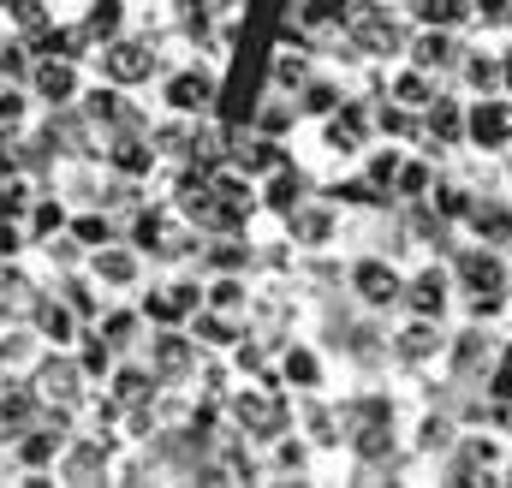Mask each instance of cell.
<instances>
[{"mask_svg": "<svg viewBox=\"0 0 512 488\" xmlns=\"http://www.w3.org/2000/svg\"><path fill=\"white\" fill-rule=\"evenodd\" d=\"M274 381L292 393V399H310V393H346L352 375L340 364V352L316 334V328H298L286 340H274Z\"/></svg>", "mask_w": 512, "mask_h": 488, "instance_id": "1", "label": "cell"}, {"mask_svg": "<svg viewBox=\"0 0 512 488\" xmlns=\"http://www.w3.org/2000/svg\"><path fill=\"white\" fill-rule=\"evenodd\" d=\"M399 286H405V262L382 250V244H358L340 256V298L352 310H370V316H393L399 310Z\"/></svg>", "mask_w": 512, "mask_h": 488, "instance_id": "2", "label": "cell"}, {"mask_svg": "<svg viewBox=\"0 0 512 488\" xmlns=\"http://www.w3.org/2000/svg\"><path fill=\"white\" fill-rule=\"evenodd\" d=\"M447 328L453 322H429V316H411V310H393L387 316V369L393 375H417L429 387H441V364H447Z\"/></svg>", "mask_w": 512, "mask_h": 488, "instance_id": "3", "label": "cell"}, {"mask_svg": "<svg viewBox=\"0 0 512 488\" xmlns=\"http://www.w3.org/2000/svg\"><path fill=\"white\" fill-rule=\"evenodd\" d=\"M221 411H227V429H239L256 447L274 441L280 429H292V393L274 381V369L268 375H251V381H233L227 399H221Z\"/></svg>", "mask_w": 512, "mask_h": 488, "instance_id": "4", "label": "cell"}, {"mask_svg": "<svg viewBox=\"0 0 512 488\" xmlns=\"http://www.w3.org/2000/svg\"><path fill=\"white\" fill-rule=\"evenodd\" d=\"M280 239L292 244V256H346L352 250V209L310 191L304 203H292L280 215Z\"/></svg>", "mask_w": 512, "mask_h": 488, "instance_id": "5", "label": "cell"}, {"mask_svg": "<svg viewBox=\"0 0 512 488\" xmlns=\"http://www.w3.org/2000/svg\"><path fill=\"white\" fill-rule=\"evenodd\" d=\"M137 310H143L149 328H185L203 310V268L197 262H161V268H149V280L137 292Z\"/></svg>", "mask_w": 512, "mask_h": 488, "instance_id": "6", "label": "cell"}, {"mask_svg": "<svg viewBox=\"0 0 512 488\" xmlns=\"http://www.w3.org/2000/svg\"><path fill=\"white\" fill-rule=\"evenodd\" d=\"M90 60V78H102V84H120V90H149L155 84V72H161V42L149 36V30H120V36H108L102 48H90L84 54Z\"/></svg>", "mask_w": 512, "mask_h": 488, "instance_id": "7", "label": "cell"}, {"mask_svg": "<svg viewBox=\"0 0 512 488\" xmlns=\"http://www.w3.org/2000/svg\"><path fill=\"white\" fill-rule=\"evenodd\" d=\"M340 36L364 54V60H399L405 36H411V18L405 6H382V0H346V18H340Z\"/></svg>", "mask_w": 512, "mask_h": 488, "instance_id": "8", "label": "cell"}, {"mask_svg": "<svg viewBox=\"0 0 512 488\" xmlns=\"http://www.w3.org/2000/svg\"><path fill=\"white\" fill-rule=\"evenodd\" d=\"M399 310L429 316V322H453V316H459V286H453L447 250H423V256H411V262H405Z\"/></svg>", "mask_w": 512, "mask_h": 488, "instance_id": "9", "label": "cell"}, {"mask_svg": "<svg viewBox=\"0 0 512 488\" xmlns=\"http://www.w3.org/2000/svg\"><path fill=\"white\" fill-rule=\"evenodd\" d=\"M84 84H90V60H72V54H36L30 78H24V90L42 114H72Z\"/></svg>", "mask_w": 512, "mask_h": 488, "instance_id": "10", "label": "cell"}, {"mask_svg": "<svg viewBox=\"0 0 512 488\" xmlns=\"http://www.w3.org/2000/svg\"><path fill=\"white\" fill-rule=\"evenodd\" d=\"M149 256L137 250V244L120 233V239H108V244H96V250H84V274L96 280V292L102 298H137L143 292V280H149Z\"/></svg>", "mask_w": 512, "mask_h": 488, "instance_id": "11", "label": "cell"}, {"mask_svg": "<svg viewBox=\"0 0 512 488\" xmlns=\"http://www.w3.org/2000/svg\"><path fill=\"white\" fill-rule=\"evenodd\" d=\"M465 149L512 155V96H507V90L465 96Z\"/></svg>", "mask_w": 512, "mask_h": 488, "instance_id": "12", "label": "cell"}, {"mask_svg": "<svg viewBox=\"0 0 512 488\" xmlns=\"http://www.w3.org/2000/svg\"><path fill=\"white\" fill-rule=\"evenodd\" d=\"M322 66V48L316 42H304L298 30H280L274 42H268V60H262V84L268 90H298V84H310V72Z\"/></svg>", "mask_w": 512, "mask_h": 488, "instance_id": "13", "label": "cell"}, {"mask_svg": "<svg viewBox=\"0 0 512 488\" xmlns=\"http://www.w3.org/2000/svg\"><path fill=\"white\" fill-rule=\"evenodd\" d=\"M441 90H447V78H435V72L411 66L405 54H399V60H382V72H376V96L393 102V108H405V114H423Z\"/></svg>", "mask_w": 512, "mask_h": 488, "instance_id": "14", "label": "cell"}, {"mask_svg": "<svg viewBox=\"0 0 512 488\" xmlns=\"http://www.w3.org/2000/svg\"><path fill=\"white\" fill-rule=\"evenodd\" d=\"M137 358L149 364L155 381H191V369H197V358H203V346L191 340V328H149L143 346H137Z\"/></svg>", "mask_w": 512, "mask_h": 488, "instance_id": "15", "label": "cell"}, {"mask_svg": "<svg viewBox=\"0 0 512 488\" xmlns=\"http://www.w3.org/2000/svg\"><path fill=\"white\" fill-rule=\"evenodd\" d=\"M316 447H310V435H298V429H280L274 441H262V483H310L316 477Z\"/></svg>", "mask_w": 512, "mask_h": 488, "instance_id": "16", "label": "cell"}, {"mask_svg": "<svg viewBox=\"0 0 512 488\" xmlns=\"http://www.w3.org/2000/svg\"><path fill=\"white\" fill-rule=\"evenodd\" d=\"M417 143L423 149H435V155H453V149H465V96L447 84L423 114H417Z\"/></svg>", "mask_w": 512, "mask_h": 488, "instance_id": "17", "label": "cell"}, {"mask_svg": "<svg viewBox=\"0 0 512 488\" xmlns=\"http://www.w3.org/2000/svg\"><path fill=\"white\" fill-rule=\"evenodd\" d=\"M459 48H465V30H435V24H411V36H405V60L411 66H423V72H435V78H453V66H459Z\"/></svg>", "mask_w": 512, "mask_h": 488, "instance_id": "18", "label": "cell"}, {"mask_svg": "<svg viewBox=\"0 0 512 488\" xmlns=\"http://www.w3.org/2000/svg\"><path fill=\"white\" fill-rule=\"evenodd\" d=\"M459 239L512 250V191H483V197L471 203V215L459 221Z\"/></svg>", "mask_w": 512, "mask_h": 488, "instance_id": "19", "label": "cell"}, {"mask_svg": "<svg viewBox=\"0 0 512 488\" xmlns=\"http://www.w3.org/2000/svg\"><path fill=\"white\" fill-rule=\"evenodd\" d=\"M227 161H233L239 173H251V179H268L274 167H286V161H292V143H280V137H262V131H251V125H233Z\"/></svg>", "mask_w": 512, "mask_h": 488, "instance_id": "20", "label": "cell"}, {"mask_svg": "<svg viewBox=\"0 0 512 488\" xmlns=\"http://www.w3.org/2000/svg\"><path fill=\"white\" fill-rule=\"evenodd\" d=\"M441 161H447V155H435V149L411 143V149L399 155V167H393L387 203H423V197H429V185H435V173H441Z\"/></svg>", "mask_w": 512, "mask_h": 488, "instance_id": "21", "label": "cell"}, {"mask_svg": "<svg viewBox=\"0 0 512 488\" xmlns=\"http://www.w3.org/2000/svg\"><path fill=\"white\" fill-rule=\"evenodd\" d=\"M310 191H316V179H310L298 161H286V167H274L268 179H256V215H274V221H280V215H286L292 203H304Z\"/></svg>", "mask_w": 512, "mask_h": 488, "instance_id": "22", "label": "cell"}, {"mask_svg": "<svg viewBox=\"0 0 512 488\" xmlns=\"http://www.w3.org/2000/svg\"><path fill=\"white\" fill-rule=\"evenodd\" d=\"M114 352H137L143 346V334H149V322H143V310H137V298H108L102 310H96V322H90Z\"/></svg>", "mask_w": 512, "mask_h": 488, "instance_id": "23", "label": "cell"}, {"mask_svg": "<svg viewBox=\"0 0 512 488\" xmlns=\"http://www.w3.org/2000/svg\"><path fill=\"white\" fill-rule=\"evenodd\" d=\"M251 131H262V137H280V143H292V131H298V102L286 96V90H268L262 84V96H256V108H251Z\"/></svg>", "mask_w": 512, "mask_h": 488, "instance_id": "24", "label": "cell"}, {"mask_svg": "<svg viewBox=\"0 0 512 488\" xmlns=\"http://www.w3.org/2000/svg\"><path fill=\"white\" fill-rule=\"evenodd\" d=\"M423 203H429V209H435V215H441V221H447L453 233H459V221L471 215L477 191H471V185H465V179H459V173H453L447 161H441V173H435V185H429V197H423Z\"/></svg>", "mask_w": 512, "mask_h": 488, "instance_id": "25", "label": "cell"}, {"mask_svg": "<svg viewBox=\"0 0 512 488\" xmlns=\"http://www.w3.org/2000/svg\"><path fill=\"white\" fill-rule=\"evenodd\" d=\"M251 298H256V268L251 274H203V304L209 310L251 316Z\"/></svg>", "mask_w": 512, "mask_h": 488, "instance_id": "26", "label": "cell"}, {"mask_svg": "<svg viewBox=\"0 0 512 488\" xmlns=\"http://www.w3.org/2000/svg\"><path fill=\"white\" fill-rule=\"evenodd\" d=\"M185 328H191V340H197L203 352H227L239 334H251V316H227V310H209V304H203Z\"/></svg>", "mask_w": 512, "mask_h": 488, "instance_id": "27", "label": "cell"}, {"mask_svg": "<svg viewBox=\"0 0 512 488\" xmlns=\"http://www.w3.org/2000/svg\"><path fill=\"white\" fill-rule=\"evenodd\" d=\"M42 352H48V346L36 340V328H30V322H18V316H12V322L0 328V375H30Z\"/></svg>", "mask_w": 512, "mask_h": 488, "instance_id": "28", "label": "cell"}, {"mask_svg": "<svg viewBox=\"0 0 512 488\" xmlns=\"http://www.w3.org/2000/svg\"><path fill=\"white\" fill-rule=\"evenodd\" d=\"M72 364L84 369V381H90V387H102V381L114 375V364H120V352H114V346H108V340L84 322V334L72 340Z\"/></svg>", "mask_w": 512, "mask_h": 488, "instance_id": "29", "label": "cell"}, {"mask_svg": "<svg viewBox=\"0 0 512 488\" xmlns=\"http://www.w3.org/2000/svg\"><path fill=\"white\" fill-rule=\"evenodd\" d=\"M42 417V399H36V387H18L12 375H6V387H0V435L12 441L24 423H36Z\"/></svg>", "mask_w": 512, "mask_h": 488, "instance_id": "30", "label": "cell"}, {"mask_svg": "<svg viewBox=\"0 0 512 488\" xmlns=\"http://www.w3.org/2000/svg\"><path fill=\"white\" fill-rule=\"evenodd\" d=\"M66 215H72V203L66 197H54V191H36V203L24 209V233H30V244L54 239V233H66Z\"/></svg>", "mask_w": 512, "mask_h": 488, "instance_id": "31", "label": "cell"}, {"mask_svg": "<svg viewBox=\"0 0 512 488\" xmlns=\"http://www.w3.org/2000/svg\"><path fill=\"white\" fill-rule=\"evenodd\" d=\"M411 24H435V30H465L471 24V0H405Z\"/></svg>", "mask_w": 512, "mask_h": 488, "instance_id": "32", "label": "cell"}, {"mask_svg": "<svg viewBox=\"0 0 512 488\" xmlns=\"http://www.w3.org/2000/svg\"><path fill=\"white\" fill-rule=\"evenodd\" d=\"M370 125H376V137H393V143H417V114H405V108H393V102H370Z\"/></svg>", "mask_w": 512, "mask_h": 488, "instance_id": "33", "label": "cell"}, {"mask_svg": "<svg viewBox=\"0 0 512 488\" xmlns=\"http://www.w3.org/2000/svg\"><path fill=\"white\" fill-rule=\"evenodd\" d=\"M465 30H489V36L512 30V0H471V24Z\"/></svg>", "mask_w": 512, "mask_h": 488, "instance_id": "34", "label": "cell"}, {"mask_svg": "<svg viewBox=\"0 0 512 488\" xmlns=\"http://www.w3.org/2000/svg\"><path fill=\"white\" fill-rule=\"evenodd\" d=\"M501 488H512V441H507V453H501Z\"/></svg>", "mask_w": 512, "mask_h": 488, "instance_id": "35", "label": "cell"}, {"mask_svg": "<svg viewBox=\"0 0 512 488\" xmlns=\"http://www.w3.org/2000/svg\"><path fill=\"white\" fill-rule=\"evenodd\" d=\"M507 191H512V179H507Z\"/></svg>", "mask_w": 512, "mask_h": 488, "instance_id": "36", "label": "cell"}, {"mask_svg": "<svg viewBox=\"0 0 512 488\" xmlns=\"http://www.w3.org/2000/svg\"><path fill=\"white\" fill-rule=\"evenodd\" d=\"M507 161H512V155H507Z\"/></svg>", "mask_w": 512, "mask_h": 488, "instance_id": "37", "label": "cell"}]
</instances>
